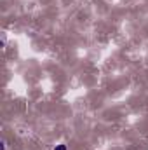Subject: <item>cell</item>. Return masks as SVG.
Masks as SVG:
<instances>
[{
	"instance_id": "1",
	"label": "cell",
	"mask_w": 148,
	"mask_h": 150,
	"mask_svg": "<svg viewBox=\"0 0 148 150\" xmlns=\"http://www.w3.org/2000/svg\"><path fill=\"white\" fill-rule=\"evenodd\" d=\"M54 150H66V145H63V143H61V145H56Z\"/></svg>"
},
{
	"instance_id": "2",
	"label": "cell",
	"mask_w": 148,
	"mask_h": 150,
	"mask_svg": "<svg viewBox=\"0 0 148 150\" xmlns=\"http://www.w3.org/2000/svg\"><path fill=\"white\" fill-rule=\"evenodd\" d=\"M5 44H7V37H5V33H4V35H2V45H5Z\"/></svg>"
},
{
	"instance_id": "3",
	"label": "cell",
	"mask_w": 148,
	"mask_h": 150,
	"mask_svg": "<svg viewBox=\"0 0 148 150\" xmlns=\"http://www.w3.org/2000/svg\"><path fill=\"white\" fill-rule=\"evenodd\" d=\"M2 150H7V142L5 140H2Z\"/></svg>"
}]
</instances>
